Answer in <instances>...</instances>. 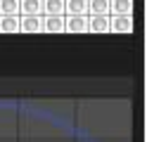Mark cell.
I'll return each mask as SVG.
<instances>
[{
    "instance_id": "obj_1",
    "label": "cell",
    "mask_w": 147,
    "mask_h": 142,
    "mask_svg": "<svg viewBox=\"0 0 147 142\" xmlns=\"http://www.w3.org/2000/svg\"><path fill=\"white\" fill-rule=\"evenodd\" d=\"M109 31L131 33L133 31V17L131 14H109Z\"/></svg>"
},
{
    "instance_id": "obj_2",
    "label": "cell",
    "mask_w": 147,
    "mask_h": 142,
    "mask_svg": "<svg viewBox=\"0 0 147 142\" xmlns=\"http://www.w3.org/2000/svg\"><path fill=\"white\" fill-rule=\"evenodd\" d=\"M64 33H88V14L64 17Z\"/></svg>"
},
{
    "instance_id": "obj_3",
    "label": "cell",
    "mask_w": 147,
    "mask_h": 142,
    "mask_svg": "<svg viewBox=\"0 0 147 142\" xmlns=\"http://www.w3.org/2000/svg\"><path fill=\"white\" fill-rule=\"evenodd\" d=\"M19 31H24V33H38V31H43V14H38V17L19 14Z\"/></svg>"
},
{
    "instance_id": "obj_4",
    "label": "cell",
    "mask_w": 147,
    "mask_h": 142,
    "mask_svg": "<svg viewBox=\"0 0 147 142\" xmlns=\"http://www.w3.org/2000/svg\"><path fill=\"white\" fill-rule=\"evenodd\" d=\"M88 31L109 33V14H88Z\"/></svg>"
},
{
    "instance_id": "obj_5",
    "label": "cell",
    "mask_w": 147,
    "mask_h": 142,
    "mask_svg": "<svg viewBox=\"0 0 147 142\" xmlns=\"http://www.w3.org/2000/svg\"><path fill=\"white\" fill-rule=\"evenodd\" d=\"M88 14V0H64V17Z\"/></svg>"
},
{
    "instance_id": "obj_6",
    "label": "cell",
    "mask_w": 147,
    "mask_h": 142,
    "mask_svg": "<svg viewBox=\"0 0 147 142\" xmlns=\"http://www.w3.org/2000/svg\"><path fill=\"white\" fill-rule=\"evenodd\" d=\"M19 14H29V17L43 14V0H19Z\"/></svg>"
},
{
    "instance_id": "obj_7",
    "label": "cell",
    "mask_w": 147,
    "mask_h": 142,
    "mask_svg": "<svg viewBox=\"0 0 147 142\" xmlns=\"http://www.w3.org/2000/svg\"><path fill=\"white\" fill-rule=\"evenodd\" d=\"M43 17H64V0H43Z\"/></svg>"
},
{
    "instance_id": "obj_8",
    "label": "cell",
    "mask_w": 147,
    "mask_h": 142,
    "mask_svg": "<svg viewBox=\"0 0 147 142\" xmlns=\"http://www.w3.org/2000/svg\"><path fill=\"white\" fill-rule=\"evenodd\" d=\"M0 31L17 33L19 31V14H0Z\"/></svg>"
},
{
    "instance_id": "obj_9",
    "label": "cell",
    "mask_w": 147,
    "mask_h": 142,
    "mask_svg": "<svg viewBox=\"0 0 147 142\" xmlns=\"http://www.w3.org/2000/svg\"><path fill=\"white\" fill-rule=\"evenodd\" d=\"M45 33H64V17H43Z\"/></svg>"
},
{
    "instance_id": "obj_10",
    "label": "cell",
    "mask_w": 147,
    "mask_h": 142,
    "mask_svg": "<svg viewBox=\"0 0 147 142\" xmlns=\"http://www.w3.org/2000/svg\"><path fill=\"white\" fill-rule=\"evenodd\" d=\"M133 0H109V14H131Z\"/></svg>"
},
{
    "instance_id": "obj_11",
    "label": "cell",
    "mask_w": 147,
    "mask_h": 142,
    "mask_svg": "<svg viewBox=\"0 0 147 142\" xmlns=\"http://www.w3.org/2000/svg\"><path fill=\"white\" fill-rule=\"evenodd\" d=\"M88 14H109V0H88Z\"/></svg>"
},
{
    "instance_id": "obj_12",
    "label": "cell",
    "mask_w": 147,
    "mask_h": 142,
    "mask_svg": "<svg viewBox=\"0 0 147 142\" xmlns=\"http://www.w3.org/2000/svg\"><path fill=\"white\" fill-rule=\"evenodd\" d=\"M0 14H19V0H0Z\"/></svg>"
}]
</instances>
